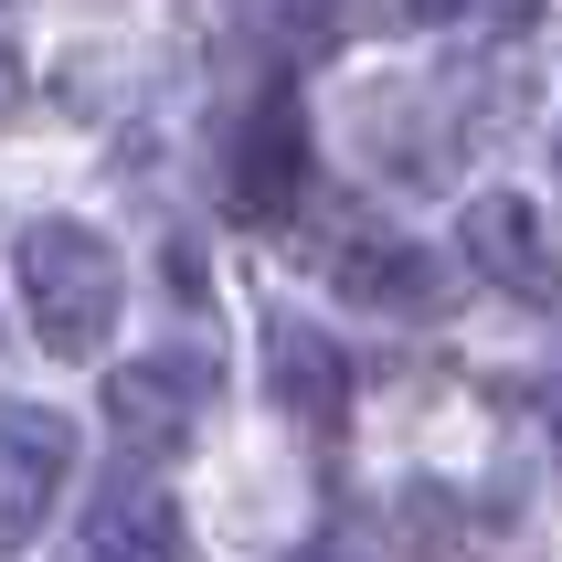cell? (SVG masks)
<instances>
[{
    "label": "cell",
    "mask_w": 562,
    "mask_h": 562,
    "mask_svg": "<svg viewBox=\"0 0 562 562\" xmlns=\"http://www.w3.org/2000/svg\"><path fill=\"white\" fill-rule=\"evenodd\" d=\"M86 552H106V562H127V552H181V509H170V488H149V477L95 488V499H86Z\"/></svg>",
    "instance_id": "cell-8"
},
{
    "label": "cell",
    "mask_w": 562,
    "mask_h": 562,
    "mask_svg": "<svg viewBox=\"0 0 562 562\" xmlns=\"http://www.w3.org/2000/svg\"><path fill=\"white\" fill-rule=\"evenodd\" d=\"M457 255H468L499 297H520V308H552V297H562V266H552L541 213L520 202V191H477L468 213H457Z\"/></svg>",
    "instance_id": "cell-5"
},
{
    "label": "cell",
    "mask_w": 562,
    "mask_h": 562,
    "mask_svg": "<svg viewBox=\"0 0 562 562\" xmlns=\"http://www.w3.org/2000/svg\"><path fill=\"white\" fill-rule=\"evenodd\" d=\"M75 488V425L54 404H0V541H32Z\"/></svg>",
    "instance_id": "cell-3"
},
{
    "label": "cell",
    "mask_w": 562,
    "mask_h": 562,
    "mask_svg": "<svg viewBox=\"0 0 562 562\" xmlns=\"http://www.w3.org/2000/svg\"><path fill=\"white\" fill-rule=\"evenodd\" d=\"M223 191H234V213L255 223H286L297 213V191H308V117H297V95L266 86L234 127V159H223Z\"/></svg>",
    "instance_id": "cell-2"
},
{
    "label": "cell",
    "mask_w": 562,
    "mask_h": 562,
    "mask_svg": "<svg viewBox=\"0 0 562 562\" xmlns=\"http://www.w3.org/2000/svg\"><path fill=\"white\" fill-rule=\"evenodd\" d=\"M11 286H22V318H32V340L54 350V361H95V350L117 340V318H127V266L117 245L95 234V223H22V245H11Z\"/></svg>",
    "instance_id": "cell-1"
},
{
    "label": "cell",
    "mask_w": 562,
    "mask_h": 562,
    "mask_svg": "<svg viewBox=\"0 0 562 562\" xmlns=\"http://www.w3.org/2000/svg\"><path fill=\"white\" fill-rule=\"evenodd\" d=\"M106 436H117L127 457H170V446L191 436V393L170 382V361H127V372H106Z\"/></svg>",
    "instance_id": "cell-7"
},
{
    "label": "cell",
    "mask_w": 562,
    "mask_h": 562,
    "mask_svg": "<svg viewBox=\"0 0 562 562\" xmlns=\"http://www.w3.org/2000/svg\"><path fill=\"white\" fill-rule=\"evenodd\" d=\"M22 106V64H11V43H0V117Z\"/></svg>",
    "instance_id": "cell-9"
},
{
    "label": "cell",
    "mask_w": 562,
    "mask_h": 562,
    "mask_svg": "<svg viewBox=\"0 0 562 562\" xmlns=\"http://www.w3.org/2000/svg\"><path fill=\"white\" fill-rule=\"evenodd\" d=\"M266 393H277L308 436H340L350 414V361L318 318H266Z\"/></svg>",
    "instance_id": "cell-6"
},
{
    "label": "cell",
    "mask_w": 562,
    "mask_h": 562,
    "mask_svg": "<svg viewBox=\"0 0 562 562\" xmlns=\"http://www.w3.org/2000/svg\"><path fill=\"white\" fill-rule=\"evenodd\" d=\"M552 181H562V149H552Z\"/></svg>",
    "instance_id": "cell-10"
},
{
    "label": "cell",
    "mask_w": 562,
    "mask_h": 562,
    "mask_svg": "<svg viewBox=\"0 0 562 562\" xmlns=\"http://www.w3.org/2000/svg\"><path fill=\"white\" fill-rule=\"evenodd\" d=\"M329 266V286H340L350 308H372V318H425L446 297V266L414 234H372V223H340V245L318 255Z\"/></svg>",
    "instance_id": "cell-4"
}]
</instances>
